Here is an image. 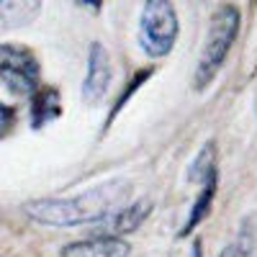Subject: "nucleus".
Segmentation results:
<instances>
[{
	"mask_svg": "<svg viewBox=\"0 0 257 257\" xmlns=\"http://www.w3.org/2000/svg\"><path fill=\"white\" fill-rule=\"evenodd\" d=\"M132 196V183L128 180H108L100 183L85 193H77L72 198H36L26 203V213L44 224L57 229H72V226H93L103 221L108 213L128 203Z\"/></svg>",
	"mask_w": 257,
	"mask_h": 257,
	"instance_id": "obj_1",
	"label": "nucleus"
},
{
	"mask_svg": "<svg viewBox=\"0 0 257 257\" xmlns=\"http://www.w3.org/2000/svg\"><path fill=\"white\" fill-rule=\"evenodd\" d=\"M239 21H242L239 11L229 3L219 6L216 13L211 16L208 34H206L203 49H201V57H198V64H196V75H193V88L196 90H206L213 82V77L219 75L226 54L231 52L234 41H237Z\"/></svg>",
	"mask_w": 257,
	"mask_h": 257,
	"instance_id": "obj_2",
	"label": "nucleus"
},
{
	"mask_svg": "<svg viewBox=\"0 0 257 257\" xmlns=\"http://www.w3.org/2000/svg\"><path fill=\"white\" fill-rule=\"evenodd\" d=\"M180 34L178 11L170 0H144L139 16V44L147 57L160 59L173 52Z\"/></svg>",
	"mask_w": 257,
	"mask_h": 257,
	"instance_id": "obj_3",
	"label": "nucleus"
},
{
	"mask_svg": "<svg viewBox=\"0 0 257 257\" xmlns=\"http://www.w3.org/2000/svg\"><path fill=\"white\" fill-rule=\"evenodd\" d=\"M0 80L16 95H31L41 85L39 57L24 44H0Z\"/></svg>",
	"mask_w": 257,
	"mask_h": 257,
	"instance_id": "obj_4",
	"label": "nucleus"
},
{
	"mask_svg": "<svg viewBox=\"0 0 257 257\" xmlns=\"http://www.w3.org/2000/svg\"><path fill=\"white\" fill-rule=\"evenodd\" d=\"M152 211V201L149 198H139V201H132L121 208H116L113 213H108L103 221L93 224V237H123L128 231H137L144 219L149 216Z\"/></svg>",
	"mask_w": 257,
	"mask_h": 257,
	"instance_id": "obj_5",
	"label": "nucleus"
},
{
	"mask_svg": "<svg viewBox=\"0 0 257 257\" xmlns=\"http://www.w3.org/2000/svg\"><path fill=\"white\" fill-rule=\"evenodd\" d=\"M113 80V70H111V57L100 41H93L90 54H88V75L82 82V100L85 103H100L105 98Z\"/></svg>",
	"mask_w": 257,
	"mask_h": 257,
	"instance_id": "obj_6",
	"label": "nucleus"
},
{
	"mask_svg": "<svg viewBox=\"0 0 257 257\" xmlns=\"http://www.w3.org/2000/svg\"><path fill=\"white\" fill-rule=\"evenodd\" d=\"M132 244L123 237H90L72 242L62 249V257H128Z\"/></svg>",
	"mask_w": 257,
	"mask_h": 257,
	"instance_id": "obj_7",
	"label": "nucleus"
},
{
	"mask_svg": "<svg viewBox=\"0 0 257 257\" xmlns=\"http://www.w3.org/2000/svg\"><path fill=\"white\" fill-rule=\"evenodd\" d=\"M62 113V98L57 88H39L31 93V126L44 128Z\"/></svg>",
	"mask_w": 257,
	"mask_h": 257,
	"instance_id": "obj_8",
	"label": "nucleus"
},
{
	"mask_svg": "<svg viewBox=\"0 0 257 257\" xmlns=\"http://www.w3.org/2000/svg\"><path fill=\"white\" fill-rule=\"evenodd\" d=\"M216 190H219V175H213L208 178L203 185H201V193H198V198L193 201V208L188 213V219H185V226L180 231V237H188V234H193V229H196L208 213H211V206H213V198H216Z\"/></svg>",
	"mask_w": 257,
	"mask_h": 257,
	"instance_id": "obj_9",
	"label": "nucleus"
},
{
	"mask_svg": "<svg viewBox=\"0 0 257 257\" xmlns=\"http://www.w3.org/2000/svg\"><path fill=\"white\" fill-rule=\"evenodd\" d=\"M41 11V0H0V21L6 26H29Z\"/></svg>",
	"mask_w": 257,
	"mask_h": 257,
	"instance_id": "obj_10",
	"label": "nucleus"
},
{
	"mask_svg": "<svg viewBox=\"0 0 257 257\" xmlns=\"http://www.w3.org/2000/svg\"><path fill=\"white\" fill-rule=\"evenodd\" d=\"M216 162H219V149H216V142H206V144H203V149L196 155V160H193L190 170H188V180H190V183L203 185L208 178L219 175Z\"/></svg>",
	"mask_w": 257,
	"mask_h": 257,
	"instance_id": "obj_11",
	"label": "nucleus"
},
{
	"mask_svg": "<svg viewBox=\"0 0 257 257\" xmlns=\"http://www.w3.org/2000/svg\"><path fill=\"white\" fill-rule=\"evenodd\" d=\"M13 126H16V108L13 105L0 103V139L8 137L13 132Z\"/></svg>",
	"mask_w": 257,
	"mask_h": 257,
	"instance_id": "obj_12",
	"label": "nucleus"
},
{
	"mask_svg": "<svg viewBox=\"0 0 257 257\" xmlns=\"http://www.w3.org/2000/svg\"><path fill=\"white\" fill-rule=\"evenodd\" d=\"M247 252H249V247H244V244H239V242H237V244L224 247L219 257H247Z\"/></svg>",
	"mask_w": 257,
	"mask_h": 257,
	"instance_id": "obj_13",
	"label": "nucleus"
},
{
	"mask_svg": "<svg viewBox=\"0 0 257 257\" xmlns=\"http://www.w3.org/2000/svg\"><path fill=\"white\" fill-rule=\"evenodd\" d=\"M80 6H85V8H90V11H100V3L103 0H77Z\"/></svg>",
	"mask_w": 257,
	"mask_h": 257,
	"instance_id": "obj_14",
	"label": "nucleus"
},
{
	"mask_svg": "<svg viewBox=\"0 0 257 257\" xmlns=\"http://www.w3.org/2000/svg\"><path fill=\"white\" fill-rule=\"evenodd\" d=\"M193 257H203V252H201V242L193 244Z\"/></svg>",
	"mask_w": 257,
	"mask_h": 257,
	"instance_id": "obj_15",
	"label": "nucleus"
}]
</instances>
